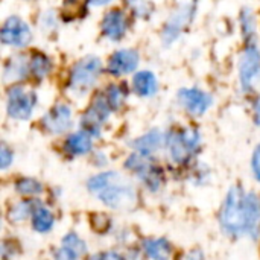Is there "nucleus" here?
<instances>
[{
  "instance_id": "1",
  "label": "nucleus",
  "mask_w": 260,
  "mask_h": 260,
  "mask_svg": "<svg viewBox=\"0 0 260 260\" xmlns=\"http://www.w3.org/2000/svg\"><path fill=\"white\" fill-rule=\"evenodd\" d=\"M219 225L229 238L257 241L260 236L259 195L245 192L239 184L230 186L219 210Z\"/></svg>"
},
{
  "instance_id": "2",
  "label": "nucleus",
  "mask_w": 260,
  "mask_h": 260,
  "mask_svg": "<svg viewBox=\"0 0 260 260\" xmlns=\"http://www.w3.org/2000/svg\"><path fill=\"white\" fill-rule=\"evenodd\" d=\"M87 190L107 209L114 212H133L139 204L134 184L117 171H105L88 178Z\"/></svg>"
},
{
  "instance_id": "3",
  "label": "nucleus",
  "mask_w": 260,
  "mask_h": 260,
  "mask_svg": "<svg viewBox=\"0 0 260 260\" xmlns=\"http://www.w3.org/2000/svg\"><path fill=\"white\" fill-rule=\"evenodd\" d=\"M104 70V64L99 56L87 55L78 59L69 70L67 90L76 98L87 94L99 81Z\"/></svg>"
},
{
  "instance_id": "4",
  "label": "nucleus",
  "mask_w": 260,
  "mask_h": 260,
  "mask_svg": "<svg viewBox=\"0 0 260 260\" xmlns=\"http://www.w3.org/2000/svg\"><path fill=\"white\" fill-rule=\"evenodd\" d=\"M201 149V134L197 128L184 126L168 133L166 151L172 163L183 166L190 163Z\"/></svg>"
},
{
  "instance_id": "5",
  "label": "nucleus",
  "mask_w": 260,
  "mask_h": 260,
  "mask_svg": "<svg viewBox=\"0 0 260 260\" xmlns=\"http://www.w3.org/2000/svg\"><path fill=\"white\" fill-rule=\"evenodd\" d=\"M125 169L133 174L149 192L157 193L165 186V172L163 169L152 160V157L139 154L133 151L123 163Z\"/></svg>"
},
{
  "instance_id": "6",
  "label": "nucleus",
  "mask_w": 260,
  "mask_h": 260,
  "mask_svg": "<svg viewBox=\"0 0 260 260\" xmlns=\"http://www.w3.org/2000/svg\"><path fill=\"white\" fill-rule=\"evenodd\" d=\"M239 85L244 93H251L260 82V49L254 43H247L238 62Z\"/></svg>"
},
{
  "instance_id": "7",
  "label": "nucleus",
  "mask_w": 260,
  "mask_h": 260,
  "mask_svg": "<svg viewBox=\"0 0 260 260\" xmlns=\"http://www.w3.org/2000/svg\"><path fill=\"white\" fill-rule=\"evenodd\" d=\"M38 96L34 90L20 84H12L6 91V113L14 120H27L32 117Z\"/></svg>"
},
{
  "instance_id": "8",
  "label": "nucleus",
  "mask_w": 260,
  "mask_h": 260,
  "mask_svg": "<svg viewBox=\"0 0 260 260\" xmlns=\"http://www.w3.org/2000/svg\"><path fill=\"white\" fill-rule=\"evenodd\" d=\"M197 14V2L180 5L166 20L161 30V41L165 46L174 44L183 34V30L192 23Z\"/></svg>"
},
{
  "instance_id": "9",
  "label": "nucleus",
  "mask_w": 260,
  "mask_h": 260,
  "mask_svg": "<svg viewBox=\"0 0 260 260\" xmlns=\"http://www.w3.org/2000/svg\"><path fill=\"white\" fill-rule=\"evenodd\" d=\"M111 113H113V110L108 105L104 93H99L91 101L88 108L82 113V116L79 119V125H81L82 129L88 131L96 139V137L101 136L102 128H104L105 122L110 119Z\"/></svg>"
},
{
  "instance_id": "10",
  "label": "nucleus",
  "mask_w": 260,
  "mask_h": 260,
  "mask_svg": "<svg viewBox=\"0 0 260 260\" xmlns=\"http://www.w3.org/2000/svg\"><path fill=\"white\" fill-rule=\"evenodd\" d=\"M32 38H34L32 29L21 17L11 15L3 21L0 29V40L5 46L14 49H23L32 43Z\"/></svg>"
},
{
  "instance_id": "11",
  "label": "nucleus",
  "mask_w": 260,
  "mask_h": 260,
  "mask_svg": "<svg viewBox=\"0 0 260 260\" xmlns=\"http://www.w3.org/2000/svg\"><path fill=\"white\" fill-rule=\"evenodd\" d=\"M178 104L186 110L192 117L204 116L213 105V96L209 91H204L198 87H184L177 93Z\"/></svg>"
},
{
  "instance_id": "12",
  "label": "nucleus",
  "mask_w": 260,
  "mask_h": 260,
  "mask_svg": "<svg viewBox=\"0 0 260 260\" xmlns=\"http://www.w3.org/2000/svg\"><path fill=\"white\" fill-rule=\"evenodd\" d=\"M73 125V113L70 105L67 104H56L53 105L43 117L41 126L50 136H61L67 133Z\"/></svg>"
},
{
  "instance_id": "13",
  "label": "nucleus",
  "mask_w": 260,
  "mask_h": 260,
  "mask_svg": "<svg viewBox=\"0 0 260 260\" xmlns=\"http://www.w3.org/2000/svg\"><path fill=\"white\" fill-rule=\"evenodd\" d=\"M129 23L128 17L123 9L120 8H113L107 11L102 17L101 21V32L102 35L113 43H119L128 32Z\"/></svg>"
},
{
  "instance_id": "14",
  "label": "nucleus",
  "mask_w": 260,
  "mask_h": 260,
  "mask_svg": "<svg viewBox=\"0 0 260 260\" xmlns=\"http://www.w3.org/2000/svg\"><path fill=\"white\" fill-rule=\"evenodd\" d=\"M140 64V55L134 49H119L113 52L107 61V72L114 76L120 78L128 73H134Z\"/></svg>"
},
{
  "instance_id": "15",
  "label": "nucleus",
  "mask_w": 260,
  "mask_h": 260,
  "mask_svg": "<svg viewBox=\"0 0 260 260\" xmlns=\"http://www.w3.org/2000/svg\"><path fill=\"white\" fill-rule=\"evenodd\" d=\"M166 140H168V133L161 129H151L146 134L134 139L131 142V148L143 155L152 157L161 149H166Z\"/></svg>"
},
{
  "instance_id": "16",
  "label": "nucleus",
  "mask_w": 260,
  "mask_h": 260,
  "mask_svg": "<svg viewBox=\"0 0 260 260\" xmlns=\"http://www.w3.org/2000/svg\"><path fill=\"white\" fill-rule=\"evenodd\" d=\"M93 136L85 131V129H79L75 133H70L64 143H62V152L66 155H69L70 158H78V157H84L87 154L91 152L93 149Z\"/></svg>"
},
{
  "instance_id": "17",
  "label": "nucleus",
  "mask_w": 260,
  "mask_h": 260,
  "mask_svg": "<svg viewBox=\"0 0 260 260\" xmlns=\"http://www.w3.org/2000/svg\"><path fill=\"white\" fill-rule=\"evenodd\" d=\"M85 254H87V242L75 232L67 233L61 239L59 248H56L55 253H53V256L56 259L61 260L79 259V257H82Z\"/></svg>"
},
{
  "instance_id": "18",
  "label": "nucleus",
  "mask_w": 260,
  "mask_h": 260,
  "mask_svg": "<svg viewBox=\"0 0 260 260\" xmlns=\"http://www.w3.org/2000/svg\"><path fill=\"white\" fill-rule=\"evenodd\" d=\"M30 75L29 58L23 53L12 55L3 67V81L6 84H18Z\"/></svg>"
},
{
  "instance_id": "19",
  "label": "nucleus",
  "mask_w": 260,
  "mask_h": 260,
  "mask_svg": "<svg viewBox=\"0 0 260 260\" xmlns=\"http://www.w3.org/2000/svg\"><path fill=\"white\" fill-rule=\"evenodd\" d=\"M158 79L151 70H139L131 78V90L143 99L152 98L158 91Z\"/></svg>"
},
{
  "instance_id": "20",
  "label": "nucleus",
  "mask_w": 260,
  "mask_h": 260,
  "mask_svg": "<svg viewBox=\"0 0 260 260\" xmlns=\"http://www.w3.org/2000/svg\"><path fill=\"white\" fill-rule=\"evenodd\" d=\"M41 204L40 200L35 198H27V200H20L18 203L12 204L6 213V218L12 224H21L27 219L32 218L35 209Z\"/></svg>"
},
{
  "instance_id": "21",
  "label": "nucleus",
  "mask_w": 260,
  "mask_h": 260,
  "mask_svg": "<svg viewBox=\"0 0 260 260\" xmlns=\"http://www.w3.org/2000/svg\"><path fill=\"white\" fill-rule=\"evenodd\" d=\"M140 250L149 259L165 260L169 259L172 254V244L166 238H149L143 239Z\"/></svg>"
},
{
  "instance_id": "22",
  "label": "nucleus",
  "mask_w": 260,
  "mask_h": 260,
  "mask_svg": "<svg viewBox=\"0 0 260 260\" xmlns=\"http://www.w3.org/2000/svg\"><path fill=\"white\" fill-rule=\"evenodd\" d=\"M30 222H32V230L35 233L47 235L55 227V215L49 207H46L44 204H40L30 218Z\"/></svg>"
},
{
  "instance_id": "23",
  "label": "nucleus",
  "mask_w": 260,
  "mask_h": 260,
  "mask_svg": "<svg viewBox=\"0 0 260 260\" xmlns=\"http://www.w3.org/2000/svg\"><path fill=\"white\" fill-rule=\"evenodd\" d=\"M29 66H30V75L38 81L46 79L53 70L52 59L43 52H32V55L29 56Z\"/></svg>"
},
{
  "instance_id": "24",
  "label": "nucleus",
  "mask_w": 260,
  "mask_h": 260,
  "mask_svg": "<svg viewBox=\"0 0 260 260\" xmlns=\"http://www.w3.org/2000/svg\"><path fill=\"white\" fill-rule=\"evenodd\" d=\"M239 24L241 32L245 40V43H254L256 34H257V18L251 8H242L239 14Z\"/></svg>"
},
{
  "instance_id": "25",
  "label": "nucleus",
  "mask_w": 260,
  "mask_h": 260,
  "mask_svg": "<svg viewBox=\"0 0 260 260\" xmlns=\"http://www.w3.org/2000/svg\"><path fill=\"white\" fill-rule=\"evenodd\" d=\"M14 190L23 198H37L44 192L43 184L30 177H21L14 183Z\"/></svg>"
},
{
  "instance_id": "26",
  "label": "nucleus",
  "mask_w": 260,
  "mask_h": 260,
  "mask_svg": "<svg viewBox=\"0 0 260 260\" xmlns=\"http://www.w3.org/2000/svg\"><path fill=\"white\" fill-rule=\"evenodd\" d=\"M102 93H104V96H105V99H107V102L113 111L120 110L126 101V96H128L126 87L123 84H110Z\"/></svg>"
},
{
  "instance_id": "27",
  "label": "nucleus",
  "mask_w": 260,
  "mask_h": 260,
  "mask_svg": "<svg viewBox=\"0 0 260 260\" xmlns=\"http://www.w3.org/2000/svg\"><path fill=\"white\" fill-rule=\"evenodd\" d=\"M125 5L131 9V12L139 18H149L152 14V2L151 0H123Z\"/></svg>"
},
{
  "instance_id": "28",
  "label": "nucleus",
  "mask_w": 260,
  "mask_h": 260,
  "mask_svg": "<svg viewBox=\"0 0 260 260\" xmlns=\"http://www.w3.org/2000/svg\"><path fill=\"white\" fill-rule=\"evenodd\" d=\"M58 14L53 9H46L41 15H40V27L43 32L50 34L55 32L58 29Z\"/></svg>"
},
{
  "instance_id": "29",
  "label": "nucleus",
  "mask_w": 260,
  "mask_h": 260,
  "mask_svg": "<svg viewBox=\"0 0 260 260\" xmlns=\"http://www.w3.org/2000/svg\"><path fill=\"white\" fill-rule=\"evenodd\" d=\"M12 163H14L12 149L6 143H2V146H0V169L6 171L9 166H12Z\"/></svg>"
},
{
  "instance_id": "30",
  "label": "nucleus",
  "mask_w": 260,
  "mask_h": 260,
  "mask_svg": "<svg viewBox=\"0 0 260 260\" xmlns=\"http://www.w3.org/2000/svg\"><path fill=\"white\" fill-rule=\"evenodd\" d=\"M251 174L253 178L260 183V143L254 148L251 155Z\"/></svg>"
},
{
  "instance_id": "31",
  "label": "nucleus",
  "mask_w": 260,
  "mask_h": 260,
  "mask_svg": "<svg viewBox=\"0 0 260 260\" xmlns=\"http://www.w3.org/2000/svg\"><path fill=\"white\" fill-rule=\"evenodd\" d=\"M123 256L120 253H116V251H104L101 254H96L93 256V259H122Z\"/></svg>"
},
{
  "instance_id": "32",
  "label": "nucleus",
  "mask_w": 260,
  "mask_h": 260,
  "mask_svg": "<svg viewBox=\"0 0 260 260\" xmlns=\"http://www.w3.org/2000/svg\"><path fill=\"white\" fill-rule=\"evenodd\" d=\"M253 120L257 126H260V94L256 98L253 105Z\"/></svg>"
},
{
  "instance_id": "33",
  "label": "nucleus",
  "mask_w": 260,
  "mask_h": 260,
  "mask_svg": "<svg viewBox=\"0 0 260 260\" xmlns=\"http://www.w3.org/2000/svg\"><path fill=\"white\" fill-rule=\"evenodd\" d=\"M88 6H107L110 5L113 0H84Z\"/></svg>"
},
{
  "instance_id": "34",
  "label": "nucleus",
  "mask_w": 260,
  "mask_h": 260,
  "mask_svg": "<svg viewBox=\"0 0 260 260\" xmlns=\"http://www.w3.org/2000/svg\"><path fill=\"white\" fill-rule=\"evenodd\" d=\"M186 257H187V259H203V257H204V254H203V253H198V251H197V253H195V251H192V253H189Z\"/></svg>"
}]
</instances>
